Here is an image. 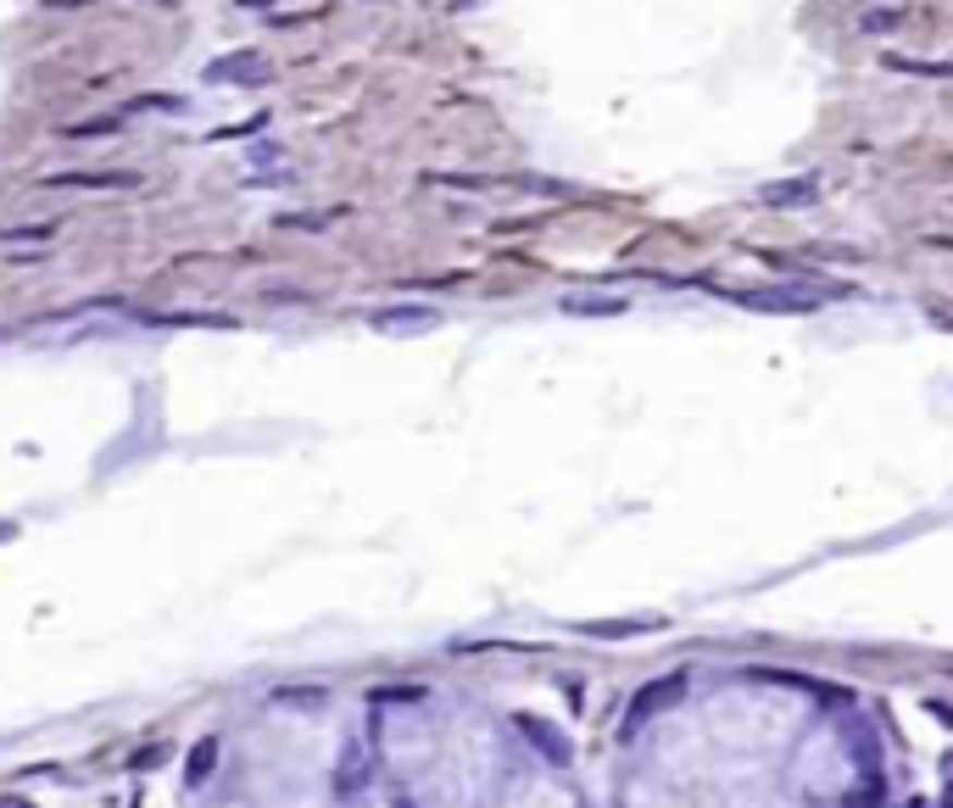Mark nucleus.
<instances>
[{
    "instance_id": "obj_1",
    "label": "nucleus",
    "mask_w": 953,
    "mask_h": 808,
    "mask_svg": "<svg viewBox=\"0 0 953 808\" xmlns=\"http://www.w3.org/2000/svg\"><path fill=\"white\" fill-rule=\"evenodd\" d=\"M826 296L831 291H820V284H770V291H736L731 302L753 313H815L826 307Z\"/></svg>"
},
{
    "instance_id": "obj_2",
    "label": "nucleus",
    "mask_w": 953,
    "mask_h": 808,
    "mask_svg": "<svg viewBox=\"0 0 953 808\" xmlns=\"http://www.w3.org/2000/svg\"><path fill=\"white\" fill-rule=\"evenodd\" d=\"M670 620L663 613H619V620H581L575 636H591V641H631V636H652Z\"/></svg>"
},
{
    "instance_id": "obj_3",
    "label": "nucleus",
    "mask_w": 953,
    "mask_h": 808,
    "mask_svg": "<svg viewBox=\"0 0 953 808\" xmlns=\"http://www.w3.org/2000/svg\"><path fill=\"white\" fill-rule=\"evenodd\" d=\"M513 725L524 731V742H530L541 758H552V764L558 770H569V764H575V742H569L552 720H541V714H513Z\"/></svg>"
},
{
    "instance_id": "obj_4",
    "label": "nucleus",
    "mask_w": 953,
    "mask_h": 808,
    "mask_svg": "<svg viewBox=\"0 0 953 808\" xmlns=\"http://www.w3.org/2000/svg\"><path fill=\"white\" fill-rule=\"evenodd\" d=\"M758 201L775 207V212H803V207L820 201V179L815 173H803V179H770V184H758Z\"/></svg>"
},
{
    "instance_id": "obj_5",
    "label": "nucleus",
    "mask_w": 953,
    "mask_h": 808,
    "mask_svg": "<svg viewBox=\"0 0 953 808\" xmlns=\"http://www.w3.org/2000/svg\"><path fill=\"white\" fill-rule=\"evenodd\" d=\"M368 329H379V335H424V329H441V313L436 307H379L368 313Z\"/></svg>"
},
{
    "instance_id": "obj_6",
    "label": "nucleus",
    "mask_w": 953,
    "mask_h": 808,
    "mask_svg": "<svg viewBox=\"0 0 953 808\" xmlns=\"http://www.w3.org/2000/svg\"><path fill=\"white\" fill-rule=\"evenodd\" d=\"M201 78L207 84H262L268 78V57L262 51H229V57H212Z\"/></svg>"
},
{
    "instance_id": "obj_7",
    "label": "nucleus",
    "mask_w": 953,
    "mask_h": 808,
    "mask_svg": "<svg viewBox=\"0 0 953 808\" xmlns=\"http://www.w3.org/2000/svg\"><path fill=\"white\" fill-rule=\"evenodd\" d=\"M686 675H663V681H652V691H642V697H631V708H625V731H636L647 714H663V708H675L681 697H686Z\"/></svg>"
},
{
    "instance_id": "obj_8",
    "label": "nucleus",
    "mask_w": 953,
    "mask_h": 808,
    "mask_svg": "<svg viewBox=\"0 0 953 808\" xmlns=\"http://www.w3.org/2000/svg\"><path fill=\"white\" fill-rule=\"evenodd\" d=\"M45 189H123V184H134V173H51V179H39Z\"/></svg>"
},
{
    "instance_id": "obj_9",
    "label": "nucleus",
    "mask_w": 953,
    "mask_h": 808,
    "mask_svg": "<svg viewBox=\"0 0 953 808\" xmlns=\"http://www.w3.org/2000/svg\"><path fill=\"white\" fill-rule=\"evenodd\" d=\"M563 313L569 318H619V313H631L625 296H563Z\"/></svg>"
},
{
    "instance_id": "obj_10",
    "label": "nucleus",
    "mask_w": 953,
    "mask_h": 808,
    "mask_svg": "<svg viewBox=\"0 0 953 808\" xmlns=\"http://www.w3.org/2000/svg\"><path fill=\"white\" fill-rule=\"evenodd\" d=\"M218 752H223V747H218V736H201L196 747H190V764H184V781H190V786H201V781L212 775V764H218Z\"/></svg>"
},
{
    "instance_id": "obj_11",
    "label": "nucleus",
    "mask_w": 953,
    "mask_h": 808,
    "mask_svg": "<svg viewBox=\"0 0 953 808\" xmlns=\"http://www.w3.org/2000/svg\"><path fill=\"white\" fill-rule=\"evenodd\" d=\"M892 73H926V78H953V62H926V57H887Z\"/></svg>"
},
{
    "instance_id": "obj_12",
    "label": "nucleus",
    "mask_w": 953,
    "mask_h": 808,
    "mask_svg": "<svg viewBox=\"0 0 953 808\" xmlns=\"http://www.w3.org/2000/svg\"><path fill=\"white\" fill-rule=\"evenodd\" d=\"M903 23V12L897 7H881V12H865L859 17V34H887V28H897Z\"/></svg>"
},
{
    "instance_id": "obj_13",
    "label": "nucleus",
    "mask_w": 953,
    "mask_h": 808,
    "mask_svg": "<svg viewBox=\"0 0 953 808\" xmlns=\"http://www.w3.org/2000/svg\"><path fill=\"white\" fill-rule=\"evenodd\" d=\"M926 714H931V720H942V725L953 731V702H942V697H926Z\"/></svg>"
},
{
    "instance_id": "obj_14",
    "label": "nucleus",
    "mask_w": 953,
    "mask_h": 808,
    "mask_svg": "<svg viewBox=\"0 0 953 808\" xmlns=\"http://www.w3.org/2000/svg\"><path fill=\"white\" fill-rule=\"evenodd\" d=\"M942 808H953V752L942 758Z\"/></svg>"
},
{
    "instance_id": "obj_15",
    "label": "nucleus",
    "mask_w": 953,
    "mask_h": 808,
    "mask_svg": "<svg viewBox=\"0 0 953 808\" xmlns=\"http://www.w3.org/2000/svg\"><path fill=\"white\" fill-rule=\"evenodd\" d=\"M17 536V525H12V518H0V541H12Z\"/></svg>"
},
{
    "instance_id": "obj_16",
    "label": "nucleus",
    "mask_w": 953,
    "mask_h": 808,
    "mask_svg": "<svg viewBox=\"0 0 953 808\" xmlns=\"http://www.w3.org/2000/svg\"><path fill=\"white\" fill-rule=\"evenodd\" d=\"M909 808H931V803H909Z\"/></svg>"
}]
</instances>
